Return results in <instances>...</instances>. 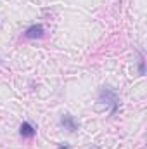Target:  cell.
Returning a JSON list of instances; mask_svg holds the SVG:
<instances>
[{
	"label": "cell",
	"instance_id": "6da1fadb",
	"mask_svg": "<svg viewBox=\"0 0 147 149\" xmlns=\"http://www.w3.org/2000/svg\"><path fill=\"white\" fill-rule=\"evenodd\" d=\"M101 101H106V104H111V106H112V111L118 109L119 99H118V95H116L111 88H104V90L101 92Z\"/></svg>",
	"mask_w": 147,
	"mask_h": 149
},
{
	"label": "cell",
	"instance_id": "7a4b0ae2",
	"mask_svg": "<svg viewBox=\"0 0 147 149\" xmlns=\"http://www.w3.org/2000/svg\"><path fill=\"white\" fill-rule=\"evenodd\" d=\"M19 132H21V135H23V137H28V139H31V137L37 134L35 127H33L30 121H23V123H21V127H19Z\"/></svg>",
	"mask_w": 147,
	"mask_h": 149
},
{
	"label": "cell",
	"instance_id": "3957f363",
	"mask_svg": "<svg viewBox=\"0 0 147 149\" xmlns=\"http://www.w3.org/2000/svg\"><path fill=\"white\" fill-rule=\"evenodd\" d=\"M42 35H43V26H42V24H33V26H30V28L26 30V33H24L26 38H40Z\"/></svg>",
	"mask_w": 147,
	"mask_h": 149
},
{
	"label": "cell",
	"instance_id": "277c9868",
	"mask_svg": "<svg viewBox=\"0 0 147 149\" xmlns=\"http://www.w3.org/2000/svg\"><path fill=\"white\" fill-rule=\"evenodd\" d=\"M61 123H62L69 132H74V130L78 128V123L73 120V116H71V114H64V116H62V120H61Z\"/></svg>",
	"mask_w": 147,
	"mask_h": 149
},
{
	"label": "cell",
	"instance_id": "5b68a950",
	"mask_svg": "<svg viewBox=\"0 0 147 149\" xmlns=\"http://www.w3.org/2000/svg\"><path fill=\"white\" fill-rule=\"evenodd\" d=\"M140 74H144V59H140Z\"/></svg>",
	"mask_w": 147,
	"mask_h": 149
},
{
	"label": "cell",
	"instance_id": "8992f818",
	"mask_svg": "<svg viewBox=\"0 0 147 149\" xmlns=\"http://www.w3.org/2000/svg\"><path fill=\"white\" fill-rule=\"evenodd\" d=\"M59 149H69V146H61Z\"/></svg>",
	"mask_w": 147,
	"mask_h": 149
}]
</instances>
